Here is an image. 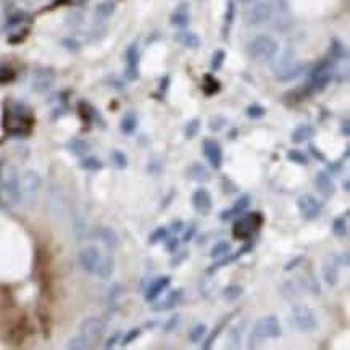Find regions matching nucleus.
<instances>
[{
	"instance_id": "f257e3e1",
	"label": "nucleus",
	"mask_w": 350,
	"mask_h": 350,
	"mask_svg": "<svg viewBox=\"0 0 350 350\" xmlns=\"http://www.w3.org/2000/svg\"><path fill=\"white\" fill-rule=\"evenodd\" d=\"M281 334H283L281 324H279V320L275 315L263 316L253 326L250 339H248L250 340L248 342V347L258 348L265 342V339H278L281 337Z\"/></svg>"
},
{
	"instance_id": "f03ea898",
	"label": "nucleus",
	"mask_w": 350,
	"mask_h": 350,
	"mask_svg": "<svg viewBox=\"0 0 350 350\" xmlns=\"http://www.w3.org/2000/svg\"><path fill=\"white\" fill-rule=\"evenodd\" d=\"M279 52V44L271 36L261 34L252 39L247 45L248 57L256 61H270L273 60Z\"/></svg>"
},
{
	"instance_id": "7ed1b4c3",
	"label": "nucleus",
	"mask_w": 350,
	"mask_h": 350,
	"mask_svg": "<svg viewBox=\"0 0 350 350\" xmlns=\"http://www.w3.org/2000/svg\"><path fill=\"white\" fill-rule=\"evenodd\" d=\"M291 323L299 332H313L318 329V316L313 308H310L308 305H303V303H297L294 305L291 310Z\"/></svg>"
},
{
	"instance_id": "20e7f679",
	"label": "nucleus",
	"mask_w": 350,
	"mask_h": 350,
	"mask_svg": "<svg viewBox=\"0 0 350 350\" xmlns=\"http://www.w3.org/2000/svg\"><path fill=\"white\" fill-rule=\"evenodd\" d=\"M263 221L265 220H263V215L260 212H252L242 216L239 215V218L234 221V226H232V236L240 240L252 239L255 232L261 228Z\"/></svg>"
},
{
	"instance_id": "39448f33",
	"label": "nucleus",
	"mask_w": 350,
	"mask_h": 350,
	"mask_svg": "<svg viewBox=\"0 0 350 350\" xmlns=\"http://www.w3.org/2000/svg\"><path fill=\"white\" fill-rule=\"evenodd\" d=\"M273 18V5L270 2H258L247 9L244 13V23L247 26H260Z\"/></svg>"
},
{
	"instance_id": "423d86ee",
	"label": "nucleus",
	"mask_w": 350,
	"mask_h": 350,
	"mask_svg": "<svg viewBox=\"0 0 350 350\" xmlns=\"http://www.w3.org/2000/svg\"><path fill=\"white\" fill-rule=\"evenodd\" d=\"M102 252L99 250L96 245H85L82 247L79 252H77V261H79V267L89 275H96L97 267L100 260H102Z\"/></svg>"
},
{
	"instance_id": "0eeeda50",
	"label": "nucleus",
	"mask_w": 350,
	"mask_h": 350,
	"mask_svg": "<svg viewBox=\"0 0 350 350\" xmlns=\"http://www.w3.org/2000/svg\"><path fill=\"white\" fill-rule=\"evenodd\" d=\"M297 208L303 220L313 221L320 216L321 210H323V204L313 196V194H303V196L297 199Z\"/></svg>"
},
{
	"instance_id": "6e6552de",
	"label": "nucleus",
	"mask_w": 350,
	"mask_h": 350,
	"mask_svg": "<svg viewBox=\"0 0 350 350\" xmlns=\"http://www.w3.org/2000/svg\"><path fill=\"white\" fill-rule=\"evenodd\" d=\"M202 150H204V157L208 161V165L215 171L221 169L223 166V149L220 142L216 139H204L202 142Z\"/></svg>"
},
{
	"instance_id": "1a4fd4ad",
	"label": "nucleus",
	"mask_w": 350,
	"mask_h": 350,
	"mask_svg": "<svg viewBox=\"0 0 350 350\" xmlns=\"http://www.w3.org/2000/svg\"><path fill=\"white\" fill-rule=\"evenodd\" d=\"M191 204H192V208L196 210L199 215L208 216L213 208V197H212V194H210V191H207L205 188H199L194 191L192 197H191Z\"/></svg>"
},
{
	"instance_id": "9d476101",
	"label": "nucleus",
	"mask_w": 350,
	"mask_h": 350,
	"mask_svg": "<svg viewBox=\"0 0 350 350\" xmlns=\"http://www.w3.org/2000/svg\"><path fill=\"white\" fill-rule=\"evenodd\" d=\"M104 331H105V323L97 316L85 318V320L81 323V328H79V334H82L91 344H94L96 340L102 337Z\"/></svg>"
},
{
	"instance_id": "9b49d317",
	"label": "nucleus",
	"mask_w": 350,
	"mask_h": 350,
	"mask_svg": "<svg viewBox=\"0 0 350 350\" xmlns=\"http://www.w3.org/2000/svg\"><path fill=\"white\" fill-rule=\"evenodd\" d=\"M340 261H339V255L332 253V255H328L323 261V279L324 283L328 284L329 287H334L337 284L339 281V270H340Z\"/></svg>"
},
{
	"instance_id": "f8f14e48",
	"label": "nucleus",
	"mask_w": 350,
	"mask_h": 350,
	"mask_svg": "<svg viewBox=\"0 0 350 350\" xmlns=\"http://www.w3.org/2000/svg\"><path fill=\"white\" fill-rule=\"evenodd\" d=\"M41 186H42V180L36 171H26L25 174L20 178V188H21V197L26 196V197H36L37 192L41 191Z\"/></svg>"
},
{
	"instance_id": "ddd939ff",
	"label": "nucleus",
	"mask_w": 350,
	"mask_h": 350,
	"mask_svg": "<svg viewBox=\"0 0 350 350\" xmlns=\"http://www.w3.org/2000/svg\"><path fill=\"white\" fill-rule=\"evenodd\" d=\"M126 69H124V77L128 81L134 82L139 79V49L137 44H131L126 49Z\"/></svg>"
},
{
	"instance_id": "4468645a",
	"label": "nucleus",
	"mask_w": 350,
	"mask_h": 350,
	"mask_svg": "<svg viewBox=\"0 0 350 350\" xmlns=\"http://www.w3.org/2000/svg\"><path fill=\"white\" fill-rule=\"evenodd\" d=\"M252 248H253V242H250V239H248V242H245L242 247H240V250H237L236 253H228L226 256H223V258L216 260V263H213L212 267H208L207 273L212 275V273H215V271L220 270V268L228 267V265H231V263L237 261V260L240 258V256H244V255H247L248 252H252Z\"/></svg>"
},
{
	"instance_id": "2eb2a0df",
	"label": "nucleus",
	"mask_w": 350,
	"mask_h": 350,
	"mask_svg": "<svg viewBox=\"0 0 350 350\" xmlns=\"http://www.w3.org/2000/svg\"><path fill=\"white\" fill-rule=\"evenodd\" d=\"M169 286H171V278L169 276H160L157 279H153V281L147 286V289H145V300L147 302H155L163 292L168 289Z\"/></svg>"
},
{
	"instance_id": "dca6fc26",
	"label": "nucleus",
	"mask_w": 350,
	"mask_h": 350,
	"mask_svg": "<svg viewBox=\"0 0 350 350\" xmlns=\"http://www.w3.org/2000/svg\"><path fill=\"white\" fill-rule=\"evenodd\" d=\"M94 236L102 242L108 250L113 252L116 247L120 245V237L118 234L112 229V228H108V226H100L94 231Z\"/></svg>"
},
{
	"instance_id": "f3484780",
	"label": "nucleus",
	"mask_w": 350,
	"mask_h": 350,
	"mask_svg": "<svg viewBox=\"0 0 350 350\" xmlns=\"http://www.w3.org/2000/svg\"><path fill=\"white\" fill-rule=\"evenodd\" d=\"M315 184H316V189L320 191V194L326 199H329L336 194V184H334V180L329 176V173H326V171H320V173L316 174Z\"/></svg>"
},
{
	"instance_id": "a211bd4d",
	"label": "nucleus",
	"mask_w": 350,
	"mask_h": 350,
	"mask_svg": "<svg viewBox=\"0 0 350 350\" xmlns=\"http://www.w3.org/2000/svg\"><path fill=\"white\" fill-rule=\"evenodd\" d=\"M248 205H250V197H248V196L239 197L234 202V205H232L229 210H223V212L220 213V220L221 221H229V220H232V218L242 215L245 210L248 208Z\"/></svg>"
},
{
	"instance_id": "6ab92c4d",
	"label": "nucleus",
	"mask_w": 350,
	"mask_h": 350,
	"mask_svg": "<svg viewBox=\"0 0 350 350\" xmlns=\"http://www.w3.org/2000/svg\"><path fill=\"white\" fill-rule=\"evenodd\" d=\"M183 299V289H174L171 291L165 299H161L152 307L153 312H168V310H173L176 305H180V302Z\"/></svg>"
},
{
	"instance_id": "aec40b11",
	"label": "nucleus",
	"mask_w": 350,
	"mask_h": 350,
	"mask_svg": "<svg viewBox=\"0 0 350 350\" xmlns=\"http://www.w3.org/2000/svg\"><path fill=\"white\" fill-rule=\"evenodd\" d=\"M171 25L176 26V28H188L189 23H191V15H189V5L186 2H181L180 5L176 7L174 12L171 13Z\"/></svg>"
},
{
	"instance_id": "412c9836",
	"label": "nucleus",
	"mask_w": 350,
	"mask_h": 350,
	"mask_svg": "<svg viewBox=\"0 0 350 350\" xmlns=\"http://www.w3.org/2000/svg\"><path fill=\"white\" fill-rule=\"evenodd\" d=\"M174 41L178 44H181L186 49H199L202 44V39L194 33V31H189V29H183L180 33H176Z\"/></svg>"
},
{
	"instance_id": "4be33fe9",
	"label": "nucleus",
	"mask_w": 350,
	"mask_h": 350,
	"mask_svg": "<svg viewBox=\"0 0 350 350\" xmlns=\"http://www.w3.org/2000/svg\"><path fill=\"white\" fill-rule=\"evenodd\" d=\"M313 136H315V128L312 126V124L302 123V124H299V126L292 131L291 141L294 144H303V142H308Z\"/></svg>"
},
{
	"instance_id": "5701e85b",
	"label": "nucleus",
	"mask_w": 350,
	"mask_h": 350,
	"mask_svg": "<svg viewBox=\"0 0 350 350\" xmlns=\"http://www.w3.org/2000/svg\"><path fill=\"white\" fill-rule=\"evenodd\" d=\"M308 65L307 63H302V61H297L295 60L294 63L286 69V71L283 74H279L276 79L281 81V82H289V81H295L297 77H300L303 73L307 71Z\"/></svg>"
},
{
	"instance_id": "b1692460",
	"label": "nucleus",
	"mask_w": 350,
	"mask_h": 350,
	"mask_svg": "<svg viewBox=\"0 0 350 350\" xmlns=\"http://www.w3.org/2000/svg\"><path fill=\"white\" fill-rule=\"evenodd\" d=\"M186 178H189L191 181H196V183H207L210 181V173L204 165H200V163H192V165L186 168Z\"/></svg>"
},
{
	"instance_id": "393cba45",
	"label": "nucleus",
	"mask_w": 350,
	"mask_h": 350,
	"mask_svg": "<svg viewBox=\"0 0 350 350\" xmlns=\"http://www.w3.org/2000/svg\"><path fill=\"white\" fill-rule=\"evenodd\" d=\"M115 271V260L112 253H104L102 255V260H100L97 271H96V276H99L100 279H108Z\"/></svg>"
},
{
	"instance_id": "a878e982",
	"label": "nucleus",
	"mask_w": 350,
	"mask_h": 350,
	"mask_svg": "<svg viewBox=\"0 0 350 350\" xmlns=\"http://www.w3.org/2000/svg\"><path fill=\"white\" fill-rule=\"evenodd\" d=\"M53 82V73L49 71V69H41L37 71L34 76V81H33V88L37 92H44L47 91Z\"/></svg>"
},
{
	"instance_id": "bb28decb",
	"label": "nucleus",
	"mask_w": 350,
	"mask_h": 350,
	"mask_svg": "<svg viewBox=\"0 0 350 350\" xmlns=\"http://www.w3.org/2000/svg\"><path fill=\"white\" fill-rule=\"evenodd\" d=\"M137 124H139L137 115H136L133 110H129V112H126V113L123 115V118H121V121H120V129H121L123 134L131 136V134L136 133Z\"/></svg>"
},
{
	"instance_id": "cd10ccee",
	"label": "nucleus",
	"mask_w": 350,
	"mask_h": 350,
	"mask_svg": "<svg viewBox=\"0 0 350 350\" xmlns=\"http://www.w3.org/2000/svg\"><path fill=\"white\" fill-rule=\"evenodd\" d=\"M347 57H348V52L344 42L339 41V39H332L331 45H329V58L332 61H342V60H347Z\"/></svg>"
},
{
	"instance_id": "c85d7f7f",
	"label": "nucleus",
	"mask_w": 350,
	"mask_h": 350,
	"mask_svg": "<svg viewBox=\"0 0 350 350\" xmlns=\"http://www.w3.org/2000/svg\"><path fill=\"white\" fill-rule=\"evenodd\" d=\"M347 218H348V212H345L344 216H337L336 220L332 223V234L339 237V239H344L348 234V223H347Z\"/></svg>"
},
{
	"instance_id": "c756f323",
	"label": "nucleus",
	"mask_w": 350,
	"mask_h": 350,
	"mask_svg": "<svg viewBox=\"0 0 350 350\" xmlns=\"http://www.w3.org/2000/svg\"><path fill=\"white\" fill-rule=\"evenodd\" d=\"M244 295V287L237 283H231L223 289V299L226 302H236Z\"/></svg>"
},
{
	"instance_id": "7c9ffc66",
	"label": "nucleus",
	"mask_w": 350,
	"mask_h": 350,
	"mask_svg": "<svg viewBox=\"0 0 350 350\" xmlns=\"http://www.w3.org/2000/svg\"><path fill=\"white\" fill-rule=\"evenodd\" d=\"M115 9H116V5L113 0H102V2L96 7V17L99 20H107L115 13Z\"/></svg>"
},
{
	"instance_id": "2f4dec72",
	"label": "nucleus",
	"mask_w": 350,
	"mask_h": 350,
	"mask_svg": "<svg viewBox=\"0 0 350 350\" xmlns=\"http://www.w3.org/2000/svg\"><path fill=\"white\" fill-rule=\"evenodd\" d=\"M68 150L73 155H76V157H84L89 152V144L82 141V139H71L68 142Z\"/></svg>"
},
{
	"instance_id": "473e14b6",
	"label": "nucleus",
	"mask_w": 350,
	"mask_h": 350,
	"mask_svg": "<svg viewBox=\"0 0 350 350\" xmlns=\"http://www.w3.org/2000/svg\"><path fill=\"white\" fill-rule=\"evenodd\" d=\"M228 253H231V242H228V240H220V242L212 247L210 256H212L213 260H220L223 256H226Z\"/></svg>"
},
{
	"instance_id": "72a5a7b5",
	"label": "nucleus",
	"mask_w": 350,
	"mask_h": 350,
	"mask_svg": "<svg viewBox=\"0 0 350 350\" xmlns=\"http://www.w3.org/2000/svg\"><path fill=\"white\" fill-rule=\"evenodd\" d=\"M207 324H204V323H199V324H196L194 326V328L189 331V334H188V337H189V340L192 342V344H199V342H202L205 339V336H207Z\"/></svg>"
},
{
	"instance_id": "f704fd0d",
	"label": "nucleus",
	"mask_w": 350,
	"mask_h": 350,
	"mask_svg": "<svg viewBox=\"0 0 350 350\" xmlns=\"http://www.w3.org/2000/svg\"><path fill=\"white\" fill-rule=\"evenodd\" d=\"M229 320H231V315H229L228 320H224V321H221L220 324H218L216 328L212 331V334H210V336H207V337H205V342H204V344H202V348H204V350H208L210 347H212V345L215 344V340H216V339H218V336H220V334H221V331H223L224 326H226V324L229 323Z\"/></svg>"
},
{
	"instance_id": "c9c22d12",
	"label": "nucleus",
	"mask_w": 350,
	"mask_h": 350,
	"mask_svg": "<svg viewBox=\"0 0 350 350\" xmlns=\"http://www.w3.org/2000/svg\"><path fill=\"white\" fill-rule=\"evenodd\" d=\"M79 166H81L82 169H85V171H91V173H96V171L102 169L104 163L100 161L97 157H85V158H82V160H81Z\"/></svg>"
},
{
	"instance_id": "e433bc0d",
	"label": "nucleus",
	"mask_w": 350,
	"mask_h": 350,
	"mask_svg": "<svg viewBox=\"0 0 350 350\" xmlns=\"http://www.w3.org/2000/svg\"><path fill=\"white\" fill-rule=\"evenodd\" d=\"M200 131V120L199 118H192L191 121L186 123L184 126V137L188 139V141H191V139H194Z\"/></svg>"
},
{
	"instance_id": "4c0bfd02",
	"label": "nucleus",
	"mask_w": 350,
	"mask_h": 350,
	"mask_svg": "<svg viewBox=\"0 0 350 350\" xmlns=\"http://www.w3.org/2000/svg\"><path fill=\"white\" fill-rule=\"evenodd\" d=\"M66 347L68 348H73V350H84V348H91L92 344L82 336V334H77V336H74L73 339H69Z\"/></svg>"
},
{
	"instance_id": "58836bf2",
	"label": "nucleus",
	"mask_w": 350,
	"mask_h": 350,
	"mask_svg": "<svg viewBox=\"0 0 350 350\" xmlns=\"http://www.w3.org/2000/svg\"><path fill=\"white\" fill-rule=\"evenodd\" d=\"M224 60H226V52L223 49H218L213 52L212 61H210V66H212V71H220L224 65Z\"/></svg>"
},
{
	"instance_id": "ea45409f",
	"label": "nucleus",
	"mask_w": 350,
	"mask_h": 350,
	"mask_svg": "<svg viewBox=\"0 0 350 350\" xmlns=\"http://www.w3.org/2000/svg\"><path fill=\"white\" fill-rule=\"evenodd\" d=\"M202 88H204V92L207 96H212L220 91V82H218L212 74H205L204 76V85H202Z\"/></svg>"
},
{
	"instance_id": "a19ab883",
	"label": "nucleus",
	"mask_w": 350,
	"mask_h": 350,
	"mask_svg": "<svg viewBox=\"0 0 350 350\" xmlns=\"http://www.w3.org/2000/svg\"><path fill=\"white\" fill-rule=\"evenodd\" d=\"M286 157H287V160H289V161L295 163V165H300V166L308 165L307 155L303 153V152H300V150H297V149H291L289 152L286 153Z\"/></svg>"
},
{
	"instance_id": "79ce46f5",
	"label": "nucleus",
	"mask_w": 350,
	"mask_h": 350,
	"mask_svg": "<svg viewBox=\"0 0 350 350\" xmlns=\"http://www.w3.org/2000/svg\"><path fill=\"white\" fill-rule=\"evenodd\" d=\"M169 234V229L166 226H158L157 229H153L152 231V234L149 236V244L150 245H155V244H158V242H163Z\"/></svg>"
},
{
	"instance_id": "37998d69",
	"label": "nucleus",
	"mask_w": 350,
	"mask_h": 350,
	"mask_svg": "<svg viewBox=\"0 0 350 350\" xmlns=\"http://www.w3.org/2000/svg\"><path fill=\"white\" fill-rule=\"evenodd\" d=\"M112 161L118 169H126L128 168V157H126V153H123L121 150H113L112 152Z\"/></svg>"
},
{
	"instance_id": "c03bdc74",
	"label": "nucleus",
	"mask_w": 350,
	"mask_h": 350,
	"mask_svg": "<svg viewBox=\"0 0 350 350\" xmlns=\"http://www.w3.org/2000/svg\"><path fill=\"white\" fill-rule=\"evenodd\" d=\"M226 123H228V120L224 118V116L215 115V116H212V118H210L208 128H210V131H213V133H218V131H221L224 126H226Z\"/></svg>"
},
{
	"instance_id": "a18cd8bd",
	"label": "nucleus",
	"mask_w": 350,
	"mask_h": 350,
	"mask_svg": "<svg viewBox=\"0 0 350 350\" xmlns=\"http://www.w3.org/2000/svg\"><path fill=\"white\" fill-rule=\"evenodd\" d=\"M234 18H236V4L234 0H228L226 12H224V25L229 28L234 23Z\"/></svg>"
},
{
	"instance_id": "49530a36",
	"label": "nucleus",
	"mask_w": 350,
	"mask_h": 350,
	"mask_svg": "<svg viewBox=\"0 0 350 350\" xmlns=\"http://www.w3.org/2000/svg\"><path fill=\"white\" fill-rule=\"evenodd\" d=\"M141 332H142V329L141 328H133V329H129L126 334H124V336L121 337V345L123 347H126V345H129L131 342H134L139 336H141Z\"/></svg>"
},
{
	"instance_id": "de8ad7c7",
	"label": "nucleus",
	"mask_w": 350,
	"mask_h": 350,
	"mask_svg": "<svg viewBox=\"0 0 350 350\" xmlns=\"http://www.w3.org/2000/svg\"><path fill=\"white\" fill-rule=\"evenodd\" d=\"M245 113H247L248 118L258 120V118H261L263 115H265V108H263L261 105H258V104H253V105H248V107H247Z\"/></svg>"
},
{
	"instance_id": "09e8293b",
	"label": "nucleus",
	"mask_w": 350,
	"mask_h": 350,
	"mask_svg": "<svg viewBox=\"0 0 350 350\" xmlns=\"http://www.w3.org/2000/svg\"><path fill=\"white\" fill-rule=\"evenodd\" d=\"M163 242H165V248H166L168 253H174V252H178V248H180L181 240L176 237V234H173V236H168Z\"/></svg>"
},
{
	"instance_id": "8fccbe9b",
	"label": "nucleus",
	"mask_w": 350,
	"mask_h": 350,
	"mask_svg": "<svg viewBox=\"0 0 350 350\" xmlns=\"http://www.w3.org/2000/svg\"><path fill=\"white\" fill-rule=\"evenodd\" d=\"M28 18V15L25 12H17V13H13L12 17L9 18V21H7V26L9 28H13V26H18L21 25L23 21H25Z\"/></svg>"
},
{
	"instance_id": "3c124183",
	"label": "nucleus",
	"mask_w": 350,
	"mask_h": 350,
	"mask_svg": "<svg viewBox=\"0 0 350 350\" xmlns=\"http://www.w3.org/2000/svg\"><path fill=\"white\" fill-rule=\"evenodd\" d=\"M240 334H242V329H240V328H234V329H231V342H232V344L229 345L231 348H237V347H240Z\"/></svg>"
},
{
	"instance_id": "603ef678",
	"label": "nucleus",
	"mask_w": 350,
	"mask_h": 350,
	"mask_svg": "<svg viewBox=\"0 0 350 350\" xmlns=\"http://www.w3.org/2000/svg\"><path fill=\"white\" fill-rule=\"evenodd\" d=\"M174 255H176V256H174L173 260H171V267H180L184 260L189 258V253L186 252V250H183V252H174Z\"/></svg>"
},
{
	"instance_id": "864d4df0",
	"label": "nucleus",
	"mask_w": 350,
	"mask_h": 350,
	"mask_svg": "<svg viewBox=\"0 0 350 350\" xmlns=\"http://www.w3.org/2000/svg\"><path fill=\"white\" fill-rule=\"evenodd\" d=\"M12 79H13L12 69H9L7 66H4L2 63H0V82H9Z\"/></svg>"
},
{
	"instance_id": "5fc2aeb1",
	"label": "nucleus",
	"mask_w": 350,
	"mask_h": 350,
	"mask_svg": "<svg viewBox=\"0 0 350 350\" xmlns=\"http://www.w3.org/2000/svg\"><path fill=\"white\" fill-rule=\"evenodd\" d=\"M196 232H197V226L192 223L191 226H188V229L184 231V234H183V242H191V240L194 239V236H196Z\"/></svg>"
},
{
	"instance_id": "6e6d98bb",
	"label": "nucleus",
	"mask_w": 350,
	"mask_h": 350,
	"mask_svg": "<svg viewBox=\"0 0 350 350\" xmlns=\"http://www.w3.org/2000/svg\"><path fill=\"white\" fill-rule=\"evenodd\" d=\"M305 261V256H295V258L292 260V261H287L286 265H284V271H291V270H294V268H297L300 263H303Z\"/></svg>"
},
{
	"instance_id": "4d7b16f0",
	"label": "nucleus",
	"mask_w": 350,
	"mask_h": 350,
	"mask_svg": "<svg viewBox=\"0 0 350 350\" xmlns=\"http://www.w3.org/2000/svg\"><path fill=\"white\" fill-rule=\"evenodd\" d=\"M121 340V332H115V334H112L110 337L107 339V342H105V348H113L116 344H118V342Z\"/></svg>"
},
{
	"instance_id": "13d9d810",
	"label": "nucleus",
	"mask_w": 350,
	"mask_h": 350,
	"mask_svg": "<svg viewBox=\"0 0 350 350\" xmlns=\"http://www.w3.org/2000/svg\"><path fill=\"white\" fill-rule=\"evenodd\" d=\"M178 323H180V316H178V315L171 316V318H169V321L165 324V331H166V332L173 331V329L176 328V326H178Z\"/></svg>"
},
{
	"instance_id": "bf43d9fd",
	"label": "nucleus",
	"mask_w": 350,
	"mask_h": 350,
	"mask_svg": "<svg viewBox=\"0 0 350 350\" xmlns=\"http://www.w3.org/2000/svg\"><path fill=\"white\" fill-rule=\"evenodd\" d=\"M310 152H312V155H313V157H315V158H318L320 161H326L324 153H321V152H320V149H318L316 145H313V144L310 145Z\"/></svg>"
},
{
	"instance_id": "052dcab7",
	"label": "nucleus",
	"mask_w": 350,
	"mask_h": 350,
	"mask_svg": "<svg viewBox=\"0 0 350 350\" xmlns=\"http://www.w3.org/2000/svg\"><path fill=\"white\" fill-rule=\"evenodd\" d=\"M342 165H344V161H337V163H331V165L328 166V171H329V174L331 173H339L340 171V168H342Z\"/></svg>"
},
{
	"instance_id": "680f3d73",
	"label": "nucleus",
	"mask_w": 350,
	"mask_h": 350,
	"mask_svg": "<svg viewBox=\"0 0 350 350\" xmlns=\"http://www.w3.org/2000/svg\"><path fill=\"white\" fill-rule=\"evenodd\" d=\"M183 226H184V223L181 220L173 221V224H171V231H173V234H178L180 231H183Z\"/></svg>"
},
{
	"instance_id": "e2e57ef3",
	"label": "nucleus",
	"mask_w": 350,
	"mask_h": 350,
	"mask_svg": "<svg viewBox=\"0 0 350 350\" xmlns=\"http://www.w3.org/2000/svg\"><path fill=\"white\" fill-rule=\"evenodd\" d=\"M168 85H169V76H165V77H163V81L160 82V89L161 91H166Z\"/></svg>"
},
{
	"instance_id": "0e129e2a",
	"label": "nucleus",
	"mask_w": 350,
	"mask_h": 350,
	"mask_svg": "<svg viewBox=\"0 0 350 350\" xmlns=\"http://www.w3.org/2000/svg\"><path fill=\"white\" fill-rule=\"evenodd\" d=\"M342 134H344V137H348V121L345 120L344 121V124H342Z\"/></svg>"
},
{
	"instance_id": "69168bd1",
	"label": "nucleus",
	"mask_w": 350,
	"mask_h": 350,
	"mask_svg": "<svg viewBox=\"0 0 350 350\" xmlns=\"http://www.w3.org/2000/svg\"><path fill=\"white\" fill-rule=\"evenodd\" d=\"M344 191H345V192H348V180H345V181H344Z\"/></svg>"
},
{
	"instance_id": "338daca9",
	"label": "nucleus",
	"mask_w": 350,
	"mask_h": 350,
	"mask_svg": "<svg viewBox=\"0 0 350 350\" xmlns=\"http://www.w3.org/2000/svg\"><path fill=\"white\" fill-rule=\"evenodd\" d=\"M239 2H244V4H248V2H255V0H239Z\"/></svg>"
},
{
	"instance_id": "774afa93",
	"label": "nucleus",
	"mask_w": 350,
	"mask_h": 350,
	"mask_svg": "<svg viewBox=\"0 0 350 350\" xmlns=\"http://www.w3.org/2000/svg\"><path fill=\"white\" fill-rule=\"evenodd\" d=\"M82 2H85V0H74V4H82Z\"/></svg>"
}]
</instances>
